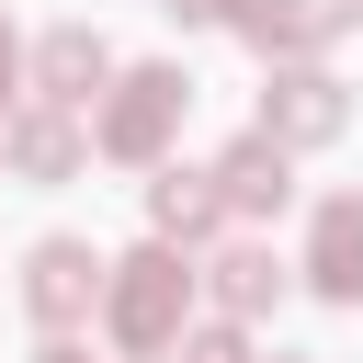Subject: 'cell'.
Listing matches in <instances>:
<instances>
[{
  "label": "cell",
  "mask_w": 363,
  "mask_h": 363,
  "mask_svg": "<svg viewBox=\"0 0 363 363\" xmlns=\"http://www.w3.org/2000/svg\"><path fill=\"white\" fill-rule=\"evenodd\" d=\"M216 193L238 204V216H261V204H284L295 182H284V136H238L227 159H216Z\"/></svg>",
  "instance_id": "obj_5"
},
{
  "label": "cell",
  "mask_w": 363,
  "mask_h": 363,
  "mask_svg": "<svg viewBox=\"0 0 363 363\" xmlns=\"http://www.w3.org/2000/svg\"><path fill=\"white\" fill-rule=\"evenodd\" d=\"M216 295H227V318H261V306L284 295V261H272V250H227V261H216Z\"/></svg>",
  "instance_id": "obj_11"
},
{
  "label": "cell",
  "mask_w": 363,
  "mask_h": 363,
  "mask_svg": "<svg viewBox=\"0 0 363 363\" xmlns=\"http://www.w3.org/2000/svg\"><path fill=\"white\" fill-rule=\"evenodd\" d=\"M91 295H102V261H91L79 238H45V250L23 261V306H34L45 329H68V318H91Z\"/></svg>",
  "instance_id": "obj_3"
},
{
  "label": "cell",
  "mask_w": 363,
  "mask_h": 363,
  "mask_svg": "<svg viewBox=\"0 0 363 363\" xmlns=\"http://www.w3.org/2000/svg\"><path fill=\"white\" fill-rule=\"evenodd\" d=\"M159 11H216V0H159Z\"/></svg>",
  "instance_id": "obj_14"
},
{
  "label": "cell",
  "mask_w": 363,
  "mask_h": 363,
  "mask_svg": "<svg viewBox=\"0 0 363 363\" xmlns=\"http://www.w3.org/2000/svg\"><path fill=\"white\" fill-rule=\"evenodd\" d=\"M34 68H45V102H91L113 57H102V34H79V23H68V34H45V57H34Z\"/></svg>",
  "instance_id": "obj_8"
},
{
  "label": "cell",
  "mask_w": 363,
  "mask_h": 363,
  "mask_svg": "<svg viewBox=\"0 0 363 363\" xmlns=\"http://www.w3.org/2000/svg\"><path fill=\"white\" fill-rule=\"evenodd\" d=\"M182 363H250V340L238 329H204V340H182Z\"/></svg>",
  "instance_id": "obj_12"
},
{
  "label": "cell",
  "mask_w": 363,
  "mask_h": 363,
  "mask_svg": "<svg viewBox=\"0 0 363 363\" xmlns=\"http://www.w3.org/2000/svg\"><path fill=\"white\" fill-rule=\"evenodd\" d=\"M340 11L352 0H238V23L261 45H318V34H340Z\"/></svg>",
  "instance_id": "obj_9"
},
{
  "label": "cell",
  "mask_w": 363,
  "mask_h": 363,
  "mask_svg": "<svg viewBox=\"0 0 363 363\" xmlns=\"http://www.w3.org/2000/svg\"><path fill=\"white\" fill-rule=\"evenodd\" d=\"M34 363H91V352H79V340H45V352H34Z\"/></svg>",
  "instance_id": "obj_13"
},
{
  "label": "cell",
  "mask_w": 363,
  "mask_h": 363,
  "mask_svg": "<svg viewBox=\"0 0 363 363\" xmlns=\"http://www.w3.org/2000/svg\"><path fill=\"white\" fill-rule=\"evenodd\" d=\"M147 216H159V238H204L227 216V193H216V170H159L147 182Z\"/></svg>",
  "instance_id": "obj_7"
},
{
  "label": "cell",
  "mask_w": 363,
  "mask_h": 363,
  "mask_svg": "<svg viewBox=\"0 0 363 363\" xmlns=\"http://www.w3.org/2000/svg\"><path fill=\"white\" fill-rule=\"evenodd\" d=\"M170 113H182V68H136V79L113 91V113H102V147H113V159H159Z\"/></svg>",
  "instance_id": "obj_2"
},
{
  "label": "cell",
  "mask_w": 363,
  "mask_h": 363,
  "mask_svg": "<svg viewBox=\"0 0 363 363\" xmlns=\"http://www.w3.org/2000/svg\"><path fill=\"white\" fill-rule=\"evenodd\" d=\"M182 306H193V272H182L170 250H136V261L102 272V318H113L125 352H170V340H182Z\"/></svg>",
  "instance_id": "obj_1"
},
{
  "label": "cell",
  "mask_w": 363,
  "mask_h": 363,
  "mask_svg": "<svg viewBox=\"0 0 363 363\" xmlns=\"http://www.w3.org/2000/svg\"><path fill=\"white\" fill-rule=\"evenodd\" d=\"M306 272H318V295H363V193H340V204H318V238H306Z\"/></svg>",
  "instance_id": "obj_4"
},
{
  "label": "cell",
  "mask_w": 363,
  "mask_h": 363,
  "mask_svg": "<svg viewBox=\"0 0 363 363\" xmlns=\"http://www.w3.org/2000/svg\"><path fill=\"white\" fill-rule=\"evenodd\" d=\"M261 136H340V91H329L318 68L272 79V102H261Z\"/></svg>",
  "instance_id": "obj_6"
},
{
  "label": "cell",
  "mask_w": 363,
  "mask_h": 363,
  "mask_svg": "<svg viewBox=\"0 0 363 363\" xmlns=\"http://www.w3.org/2000/svg\"><path fill=\"white\" fill-rule=\"evenodd\" d=\"M0 91H11V34H0Z\"/></svg>",
  "instance_id": "obj_15"
},
{
  "label": "cell",
  "mask_w": 363,
  "mask_h": 363,
  "mask_svg": "<svg viewBox=\"0 0 363 363\" xmlns=\"http://www.w3.org/2000/svg\"><path fill=\"white\" fill-rule=\"evenodd\" d=\"M0 147H11L23 170H68V159H79V125H68V102H45V113H23Z\"/></svg>",
  "instance_id": "obj_10"
}]
</instances>
